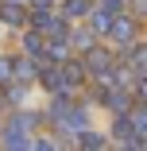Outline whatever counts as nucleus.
Segmentation results:
<instances>
[{"instance_id":"nucleus-2","label":"nucleus","mask_w":147,"mask_h":151,"mask_svg":"<svg viewBox=\"0 0 147 151\" xmlns=\"http://www.w3.org/2000/svg\"><path fill=\"white\" fill-rule=\"evenodd\" d=\"M132 31H136L132 19H112V27H108V35H112L116 43H128V39H132Z\"/></svg>"},{"instance_id":"nucleus-9","label":"nucleus","mask_w":147,"mask_h":151,"mask_svg":"<svg viewBox=\"0 0 147 151\" xmlns=\"http://www.w3.org/2000/svg\"><path fill=\"white\" fill-rule=\"evenodd\" d=\"M89 12V0H66V16H85Z\"/></svg>"},{"instance_id":"nucleus-6","label":"nucleus","mask_w":147,"mask_h":151,"mask_svg":"<svg viewBox=\"0 0 147 151\" xmlns=\"http://www.w3.org/2000/svg\"><path fill=\"white\" fill-rule=\"evenodd\" d=\"M128 66L139 70V74H147V47H136V50L128 54Z\"/></svg>"},{"instance_id":"nucleus-19","label":"nucleus","mask_w":147,"mask_h":151,"mask_svg":"<svg viewBox=\"0 0 147 151\" xmlns=\"http://www.w3.org/2000/svg\"><path fill=\"white\" fill-rule=\"evenodd\" d=\"M35 8H50V0H35Z\"/></svg>"},{"instance_id":"nucleus-17","label":"nucleus","mask_w":147,"mask_h":151,"mask_svg":"<svg viewBox=\"0 0 147 151\" xmlns=\"http://www.w3.org/2000/svg\"><path fill=\"white\" fill-rule=\"evenodd\" d=\"M101 8H105L108 16H116V8H120V0H105V4H101Z\"/></svg>"},{"instance_id":"nucleus-5","label":"nucleus","mask_w":147,"mask_h":151,"mask_svg":"<svg viewBox=\"0 0 147 151\" xmlns=\"http://www.w3.org/2000/svg\"><path fill=\"white\" fill-rule=\"evenodd\" d=\"M0 19H4V23H16V27H19L27 16H23V8H19V4H4V8H0Z\"/></svg>"},{"instance_id":"nucleus-12","label":"nucleus","mask_w":147,"mask_h":151,"mask_svg":"<svg viewBox=\"0 0 147 151\" xmlns=\"http://www.w3.org/2000/svg\"><path fill=\"white\" fill-rule=\"evenodd\" d=\"M132 124H136L139 136H147V109H136V112H132Z\"/></svg>"},{"instance_id":"nucleus-10","label":"nucleus","mask_w":147,"mask_h":151,"mask_svg":"<svg viewBox=\"0 0 147 151\" xmlns=\"http://www.w3.org/2000/svg\"><path fill=\"white\" fill-rule=\"evenodd\" d=\"M70 43H77L81 50H89V47H93V31H74V35H70Z\"/></svg>"},{"instance_id":"nucleus-11","label":"nucleus","mask_w":147,"mask_h":151,"mask_svg":"<svg viewBox=\"0 0 147 151\" xmlns=\"http://www.w3.org/2000/svg\"><path fill=\"white\" fill-rule=\"evenodd\" d=\"M108 27H112V16H108V12L101 8V12L93 16V31H108Z\"/></svg>"},{"instance_id":"nucleus-16","label":"nucleus","mask_w":147,"mask_h":151,"mask_svg":"<svg viewBox=\"0 0 147 151\" xmlns=\"http://www.w3.org/2000/svg\"><path fill=\"white\" fill-rule=\"evenodd\" d=\"M12 124H16V128H23V132H27V128H35V116H16V120H12Z\"/></svg>"},{"instance_id":"nucleus-1","label":"nucleus","mask_w":147,"mask_h":151,"mask_svg":"<svg viewBox=\"0 0 147 151\" xmlns=\"http://www.w3.org/2000/svg\"><path fill=\"white\" fill-rule=\"evenodd\" d=\"M85 66H89L93 74H112V70H116L112 54H105V50H93V47H89V58H85Z\"/></svg>"},{"instance_id":"nucleus-18","label":"nucleus","mask_w":147,"mask_h":151,"mask_svg":"<svg viewBox=\"0 0 147 151\" xmlns=\"http://www.w3.org/2000/svg\"><path fill=\"white\" fill-rule=\"evenodd\" d=\"M139 101H147V78H139Z\"/></svg>"},{"instance_id":"nucleus-13","label":"nucleus","mask_w":147,"mask_h":151,"mask_svg":"<svg viewBox=\"0 0 147 151\" xmlns=\"http://www.w3.org/2000/svg\"><path fill=\"white\" fill-rule=\"evenodd\" d=\"M43 27H47V35H66V19H50V16H47Z\"/></svg>"},{"instance_id":"nucleus-15","label":"nucleus","mask_w":147,"mask_h":151,"mask_svg":"<svg viewBox=\"0 0 147 151\" xmlns=\"http://www.w3.org/2000/svg\"><path fill=\"white\" fill-rule=\"evenodd\" d=\"M27 50H31V54H47V50H43V39H39V35H27Z\"/></svg>"},{"instance_id":"nucleus-7","label":"nucleus","mask_w":147,"mask_h":151,"mask_svg":"<svg viewBox=\"0 0 147 151\" xmlns=\"http://www.w3.org/2000/svg\"><path fill=\"white\" fill-rule=\"evenodd\" d=\"M12 70H16L19 78H31V74H35V66H31V58H12Z\"/></svg>"},{"instance_id":"nucleus-14","label":"nucleus","mask_w":147,"mask_h":151,"mask_svg":"<svg viewBox=\"0 0 147 151\" xmlns=\"http://www.w3.org/2000/svg\"><path fill=\"white\" fill-rule=\"evenodd\" d=\"M81 147H105V136H97V132H85V136H81Z\"/></svg>"},{"instance_id":"nucleus-3","label":"nucleus","mask_w":147,"mask_h":151,"mask_svg":"<svg viewBox=\"0 0 147 151\" xmlns=\"http://www.w3.org/2000/svg\"><path fill=\"white\" fill-rule=\"evenodd\" d=\"M4 147H27V136H23V128H16V124H8V132H4V139H0Z\"/></svg>"},{"instance_id":"nucleus-8","label":"nucleus","mask_w":147,"mask_h":151,"mask_svg":"<svg viewBox=\"0 0 147 151\" xmlns=\"http://www.w3.org/2000/svg\"><path fill=\"white\" fill-rule=\"evenodd\" d=\"M62 78H66V85H77V81H81V66L66 62V66H62Z\"/></svg>"},{"instance_id":"nucleus-4","label":"nucleus","mask_w":147,"mask_h":151,"mask_svg":"<svg viewBox=\"0 0 147 151\" xmlns=\"http://www.w3.org/2000/svg\"><path fill=\"white\" fill-rule=\"evenodd\" d=\"M101 101H108V109H112V112H124V109H128V97H124V89H108V93H105Z\"/></svg>"}]
</instances>
